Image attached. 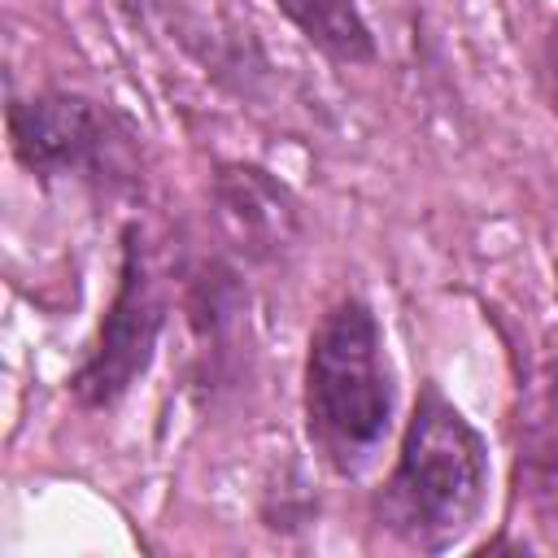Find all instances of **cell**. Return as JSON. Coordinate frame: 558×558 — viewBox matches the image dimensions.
<instances>
[{"label":"cell","mask_w":558,"mask_h":558,"mask_svg":"<svg viewBox=\"0 0 558 558\" xmlns=\"http://www.w3.org/2000/svg\"><path fill=\"white\" fill-rule=\"evenodd\" d=\"M488 475L484 432L436 379H423L401 418L392 466L371 497V523L405 549L445 554L480 523Z\"/></svg>","instance_id":"6da1fadb"},{"label":"cell","mask_w":558,"mask_h":558,"mask_svg":"<svg viewBox=\"0 0 558 558\" xmlns=\"http://www.w3.org/2000/svg\"><path fill=\"white\" fill-rule=\"evenodd\" d=\"M301 427L336 480H362L397 427V366L362 292H340L305 340Z\"/></svg>","instance_id":"7a4b0ae2"},{"label":"cell","mask_w":558,"mask_h":558,"mask_svg":"<svg viewBox=\"0 0 558 558\" xmlns=\"http://www.w3.org/2000/svg\"><path fill=\"white\" fill-rule=\"evenodd\" d=\"M4 135L13 161L39 187L74 183L113 201L144 183V135L113 100L74 87L9 92Z\"/></svg>","instance_id":"3957f363"},{"label":"cell","mask_w":558,"mask_h":558,"mask_svg":"<svg viewBox=\"0 0 558 558\" xmlns=\"http://www.w3.org/2000/svg\"><path fill=\"white\" fill-rule=\"evenodd\" d=\"M166 323H170V292L153 262L144 222L131 218L118 231V270H113V292L105 301V314L78 366L65 375L70 401L87 414L118 410L148 379Z\"/></svg>","instance_id":"277c9868"},{"label":"cell","mask_w":558,"mask_h":558,"mask_svg":"<svg viewBox=\"0 0 558 558\" xmlns=\"http://www.w3.org/2000/svg\"><path fill=\"white\" fill-rule=\"evenodd\" d=\"M209 218L222 253L240 266H279L301 248L305 214L296 192L262 161H218L209 174Z\"/></svg>","instance_id":"5b68a950"},{"label":"cell","mask_w":558,"mask_h":558,"mask_svg":"<svg viewBox=\"0 0 558 558\" xmlns=\"http://www.w3.org/2000/svg\"><path fill=\"white\" fill-rule=\"evenodd\" d=\"M183 318L196 384L205 392L231 388L248 357V283L231 253H205L183 266Z\"/></svg>","instance_id":"8992f818"},{"label":"cell","mask_w":558,"mask_h":558,"mask_svg":"<svg viewBox=\"0 0 558 558\" xmlns=\"http://www.w3.org/2000/svg\"><path fill=\"white\" fill-rule=\"evenodd\" d=\"M275 9L336 70H362L379 61L371 17L357 0H275Z\"/></svg>","instance_id":"52a82bcc"},{"label":"cell","mask_w":558,"mask_h":558,"mask_svg":"<svg viewBox=\"0 0 558 558\" xmlns=\"http://www.w3.org/2000/svg\"><path fill=\"white\" fill-rule=\"evenodd\" d=\"M519 471H527V488L545 519L541 527H549V536H554L558 532V362L549 371V384L541 388L532 418H527Z\"/></svg>","instance_id":"ba28073f"},{"label":"cell","mask_w":558,"mask_h":558,"mask_svg":"<svg viewBox=\"0 0 558 558\" xmlns=\"http://www.w3.org/2000/svg\"><path fill=\"white\" fill-rule=\"evenodd\" d=\"M262 523L270 532H292V527H310L314 523V497H310V484L296 475L288 484V475H279V484L266 488L262 497Z\"/></svg>","instance_id":"9c48e42d"},{"label":"cell","mask_w":558,"mask_h":558,"mask_svg":"<svg viewBox=\"0 0 558 558\" xmlns=\"http://www.w3.org/2000/svg\"><path fill=\"white\" fill-rule=\"evenodd\" d=\"M536 74H541V92H545V105H549V113L558 118V22H549V31L541 35Z\"/></svg>","instance_id":"30bf717a"},{"label":"cell","mask_w":558,"mask_h":558,"mask_svg":"<svg viewBox=\"0 0 558 558\" xmlns=\"http://www.w3.org/2000/svg\"><path fill=\"white\" fill-rule=\"evenodd\" d=\"M122 4H135V0H122Z\"/></svg>","instance_id":"8fae6325"}]
</instances>
